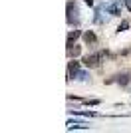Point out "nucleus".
Instances as JSON below:
<instances>
[{
  "mask_svg": "<svg viewBox=\"0 0 131 133\" xmlns=\"http://www.w3.org/2000/svg\"><path fill=\"white\" fill-rule=\"evenodd\" d=\"M80 74V64L77 62H70V66H68V76H77Z\"/></svg>",
  "mask_w": 131,
  "mask_h": 133,
  "instance_id": "7ed1b4c3",
  "label": "nucleus"
},
{
  "mask_svg": "<svg viewBox=\"0 0 131 133\" xmlns=\"http://www.w3.org/2000/svg\"><path fill=\"white\" fill-rule=\"evenodd\" d=\"M103 58V52H99V54H93V56H87L86 60H83V64H86L87 68H93V66H97L99 60Z\"/></svg>",
  "mask_w": 131,
  "mask_h": 133,
  "instance_id": "f03ea898",
  "label": "nucleus"
},
{
  "mask_svg": "<svg viewBox=\"0 0 131 133\" xmlns=\"http://www.w3.org/2000/svg\"><path fill=\"white\" fill-rule=\"evenodd\" d=\"M125 6H127V8L131 10V0H125Z\"/></svg>",
  "mask_w": 131,
  "mask_h": 133,
  "instance_id": "6e6552de",
  "label": "nucleus"
},
{
  "mask_svg": "<svg viewBox=\"0 0 131 133\" xmlns=\"http://www.w3.org/2000/svg\"><path fill=\"white\" fill-rule=\"evenodd\" d=\"M117 82H119V83H123V85H125V83L129 82V76H127V74H123V76H117Z\"/></svg>",
  "mask_w": 131,
  "mask_h": 133,
  "instance_id": "0eeeda50",
  "label": "nucleus"
},
{
  "mask_svg": "<svg viewBox=\"0 0 131 133\" xmlns=\"http://www.w3.org/2000/svg\"><path fill=\"white\" fill-rule=\"evenodd\" d=\"M83 40H86L87 44H93V42H95V34L93 32H86L83 34Z\"/></svg>",
  "mask_w": 131,
  "mask_h": 133,
  "instance_id": "423d86ee",
  "label": "nucleus"
},
{
  "mask_svg": "<svg viewBox=\"0 0 131 133\" xmlns=\"http://www.w3.org/2000/svg\"><path fill=\"white\" fill-rule=\"evenodd\" d=\"M68 56H80V46H68Z\"/></svg>",
  "mask_w": 131,
  "mask_h": 133,
  "instance_id": "39448f33",
  "label": "nucleus"
},
{
  "mask_svg": "<svg viewBox=\"0 0 131 133\" xmlns=\"http://www.w3.org/2000/svg\"><path fill=\"white\" fill-rule=\"evenodd\" d=\"M80 22V8H77V4L76 2H68V24H77Z\"/></svg>",
  "mask_w": 131,
  "mask_h": 133,
  "instance_id": "f257e3e1",
  "label": "nucleus"
},
{
  "mask_svg": "<svg viewBox=\"0 0 131 133\" xmlns=\"http://www.w3.org/2000/svg\"><path fill=\"white\" fill-rule=\"evenodd\" d=\"M77 38H80V30H74V32H70V34H68V46H71Z\"/></svg>",
  "mask_w": 131,
  "mask_h": 133,
  "instance_id": "20e7f679",
  "label": "nucleus"
}]
</instances>
